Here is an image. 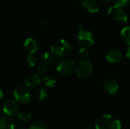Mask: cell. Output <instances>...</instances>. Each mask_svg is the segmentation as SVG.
<instances>
[{
	"label": "cell",
	"mask_w": 130,
	"mask_h": 129,
	"mask_svg": "<svg viewBox=\"0 0 130 129\" xmlns=\"http://www.w3.org/2000/svg\"><path fill=\"white\" fill-rule=\"evenodd\" d=\"M47 97H48L47 92L46 91V90H44L43 88L37 90L34 94V98L37 102L44 101L47 98Z\"/></svg>",
	"instance_id": "16"
},
{
	"label": "cell",
	"mask_w": 130,
	"mask_h": 129,
	"mask_svg": "<svg viewBox=\"0 0 130 129\" xmlns=\"http://www.w3.org/2000/svg\"><path fill=\"white\" fill-rule=\"evenodd\" d=\"M2 110L5 116H14L18 114L19 106L17 103V100L14 99L6 100L2 106Z\"/></svg>",
	"instance_id": "7"
},
{
	"label": "cell",
	"mask_w": 130,
	"mask_h": 129,
	"mask_svg": "<svg viewBox=\"0 0 130 129\" xmlns=\"http://www.w3.org/2000/svg\"><path fill=\"white\" fill-rule=\"evenodd\" d=\"M108 14L112 15L113 18L121 24H126L128 21V15L121 8L111 6L108 8Z\"/></svg>",
	"instance_id": "8"
},
{
	"label": "cell",
	"mask_w": 130,
	"mask_h": 129,
	"mask_svg": "<svg viewBox=\"0 0 130 129\" xmlns=\"http://www.w3.org/2000/svg\"><path fill=\"white\" fill-rule=\"evenodd\" d=\"M0 129H14V125L8 116H4L1 117Z\"/></svg>",
	"instance_id": "15"
},
{
	"label": "cell",
	"mask_w": 130,
	"mask_h": 129,
	"mask_svg": "<svg viewBox=\"0 0 130 129\" xmlns=\"http://www.w3.org/2000/svg\"><path fill=\"white\" fill-rule=\"evenodd\" d=\"M93 71V65L88 60L81 61L75 68V73L79 78H87Z\"/></svg>",
	"instance_id": "5"
},
{
	"label": "cell",
	"mask_w": 130,
	"mask_h": 129,
	"mask_svg": "<svg viewBox=\"0 0 130 129\" xmlns=\"http://www.w3.org/2000/svg\"><path fill=\"white\" fill-rule=\"evenodd\" d=\"M115 6L119 8L126 7L129 5L130 0H113Z\"/></svg>",
	"instance_id": "22"
},
{
	"label": "cell",
	"mask_w": 130,
	"mask_h": 129,
	"mask_svg": "<svg viewBox=\"0 0 130 129\" xmlns=\"http://www.w3.org/2000/svg\"><path fill=\"white\" fill-rule=\"evenodd\" d=\"M18 129H24L23 128H18Z\"/></svg>",
	"instance_id": "28"
},
{
	"label": "cell",
	"mask_w": 130,
	"mask_h": 129,
	"mask_svg": "<svg viewBox=\"0 0 130 129\" xmlns=\"http://www.w3.org/2000/svg\"><path fill=\"white\" fill-rule=\"evenodd\" d=\"M24 46L29 54H34L38 51L40 46L36 40H34V38L28 37L25 40L24 43Z\"/></svg>",
	"instance_id": "11"
},
{
	"label": "cell",
	"mask_w": 130,
	"mask_h": 129,
	"mask_svg": "<svg viewBox=\"0 0 130 129\" xmlns=\"http://www.w3.org/2000/svg\"><path fill=\"white\" fill-rule=\"evenodd\" d=\"M42 81H43V85L46 86V87H49V88L53 87L56 85V83L55 78L51 76V75H46V76L43 77Z\"/></svg>",
	"instance_id": "17"
},
{
	"label": "cell",
	"mask_w": 130,
	"mask_h": 129,
	"mask_svg": "<svg viewBox=\"0 0 130 129\" xmlns=\"http://www.w3.org/2000/svg\"><path fill=\"white\" fill-rule=\"evenodd\" d=\"M100 1H101V2H110V0H100Z\"/></svg>",
	"instance_id": "27"
},
{
	"label": "cell",
	"mask_w": 130,
	"mask_h": 129,
	"mask_svg": "<svg viewBox=\"0 0 130 129\" xmlns=\"http://www.w3.org/2000/svg\"><path fill=\"white\" fill-rule=\"evenodd\" d=\"M40 81H41V77H40L37 74L28 75L24 80V83L25 86L27 87H35L40 84Z\"/></svg>",
	"instance_id": "13"
},
{
	"label": "cell",
	"mask_w": 130,
	"mask_h": 129,
	"mask_svg": "<svg viewBox=\"0 0 130 129\" xmlns=\"http://www.w3.org/2000/svg\"><path fill=\"white\" fill-rule=\"evenodd\" d=\"M104 90L110 95H113L119 90V83L115 78H108L104 83Z\"/></svg>",
	"instance_id": "9"
},
{
	"label": "cell",
	"mask_w": 130,
	"mask_h": 129,
	"mask_svg": "<svg viewBox=\"0 0 130 129\" xmlns=\"http://www.w3.org/2000/svg\"><path fill=\"white\" fill-rule=\"evenodd\" d=\"M105 58L107 62L111 64H116L122 60L123 52L119 49H112L106 54Z\"/></svg>",
	"instance_id": "10"
},
{
	"label": "cell",
	"mask_w": 130,
	"mask_h": 129,
	"mask_svg": "<svg viewBox=\"0 0 130 129\" xmlns=\"http://www.w3.org/2000/svg\"><path fill=\"white\" fill-rule=\"evenodd\" d=\"M37 58L34 54H29L26 58V64L29 67H34L36 65Z\"/></svg>",
	"instance_id": "21"
},
{
	"label": "cell",
	"mask_w": 130,
	"mask_h": 129,
	"mask_svg": "<svg viewBox=\"0 0 130 129\" xmlns=\"http://www.w3.org/2000/svg\"><path fill=\"white\" fill-rule=\"evenodd\" d=\"M77 40L82 47L88 48L94 45L95 38L91 31L83 30L82 27H80L77 33Z\"/></svg>",
	"instance_id": "3"
},
{
	"label": "cell",
	"mask_w": 130,
	"mask_h": 129,
	"mask_svg": "<svg viewBox=\"0 0 130 129\" xmlns=\"http://www.w3.org/2000/svg\"><path fill=\"white\" fill-rule=\"evenodd\" d=\"M37 75H38L40 77H45L46 74L47 72V67L46 65H40L37 67Z\"/></svg>",
	"instance_id": "20"
},
{
	"label": "cell",
	"mask_w": 130,
	"mask_h": 129,
	"mask_svg": "<svg viewBox=\"0 0 130 129\" xmlns=\"http://www.w3.org/2000/svg\"><path fill=\"white\" fill-rule=\"evenodd\" d=\"M83 129H96L95 128H93V127H91V126H88V127H85V128Z\"/></svg>",
	"instance_id": "26"
},
{
	"label": "cell",
	"mask_w": 130,
	"mask_h": 129,
	"mask_svg": "<svg viewBox=\"0 0 130 129\" xmlns=\"http://www.w3.org/2000/svg\"><path fill=\"white\" fill-rule=\"evenodd\" d=\"M31 113L27 111H23L21 112L18 114V118L21 122H27L30 120L31 119Z\"/></svg>",
	"instance_id": "19"
},
{
	"label": "cell",
	"mask_w": 130,
	"mask_h": 129,
	"mask_svg": "<svg viewBox=\"0 0 130 129\" xmlns=\"http://www.w3.org/2000/svg\"><path fill=\"white\" fill-rule=\"evenodd\" d=\"M80 3L91 13H95L99 11L100 6L97 0H80Z\"/></svg>",
	"instance_id": "12"
},
{
	"label": "cell",
	"mask_w": 130,
	"mask_h": 129,
	"mask_svg": "<svg viewBox=\"0 0 130 129\" xmlns=\"http://www.w3.org/2000/svg\"><path fill=\"white\" fill-rule=\"evenodd\" d=\"M50 49L51 52L56 57H66L72 52V48L68 41L61 39L54 42Z\"/></svg>",
	"instance_id": "2"
},
{
	"label": "cell",
	"mask_w": 130,
	"mask_h": 129,
	"mask_svg": "<svg viewBox=\"0 0 130 129\" xmlns=\"http://www.w3.org/2000/svg\"><path fill=\"white\" fill-rule=\"evenodd\" d=\"M126 56L127 59H129L130 60V46H129V48L127 49V51H126Z\"/></svg>",
	"instance_id": "25"
},
{
	"label": "cell",
	"mask_w": 130,
	"mask_h": 129,
	"mask_svg": "<svg viewBox=\"0 0 130 129\" xmlns=\"http://www.w3.org/2000/svg\"><path fill=\"white\" fill-rule=\"evenodd\" d=\"M120 122L110 114H104L100 116L96 123V129H121Z\"/></svg>",
	"instance_id": "1"
},
{
	"label": "cell",
	"mask_w": 130,
	"mask_h": 129,
	"mask_svg": "<svg viewBox=\"0 0 130 129\" xmlns=\"http://www.w3.org/2000/svg\"><path fill=\"white\" fill-rule=\"evenodd\" d=\"M121 38L124 43L130 46V27H126L121 30Z\"/></svg>",
	"instance_id": "18"
},
{
	"label": "cell",
	"mask_w": 130,
	"mask_h": 129,
	"mask_svg": "<svg viewBox=\"0 0 130 129\" xmlns=\"http://www.w3.org/2000/svg\"><path fill=\"white\" fill-rule=\"evenodd\" d=\"M78 56L81 59H82V60H86L89 56V51L87 48L82 47L78 51Z\"/></svg>",
	"instance_id": "23"
},
{
	"label": "cell",
	"mask_w": 130,
	"mask_h": 129,
	"mask_svg": "<svg viewBox=\"0 0 130 129\" xmlns=\"http://www.w3.org/2000/svg\"><path fill=\"white\" fill-rule=\"evenodd\" d=\"M75 68L76 66L74 61L66 59L58 64L56 71L61 76H69L74 71V70H75Z\"/></svg>",
	"instance_id": "6"
},
{
	"label": "cell",
	"mask_w": 130,
	"mask_h": 129,
	"mask_svg": "<svg viewBox=\"0 0 130 129\" xmlns=\"http://www.w3.org/2000/svg\"><path fill=\"white\" fill-rule=\"evenodd\" d=\"M28 129H47V127L41 122H36L31 124Z\"/></svg>",
	"instance_id": "24"
},
{
	"label": "cell",
	"mask_w": 130,
	"mask_h": 129,
	"mask_svg": "<svg viewBox=\"0 0 130 129\" xmlns=\"http://www.w3.org/2000/svg\"><path fill=\"white\" fill-rule=\"evenodd\" d=\"M14 97L15 100L23 104L29 103L32 100V94L27 87L18 86L14 90Z\"/></svg>",
	"instance_id": "4"
},
{
	"label": "cell",
	"mask_w": 130,
	"mask_h": 129,
	"mask_svg": "<svg viewBox=\"0 0 130 129\" xmlns=\"http://www.w3.org/2000/svg\"><path fill=\"white\" fill-rule=\"evenodd\" d=\"M40 61L43 65H53L56 62V56L51 52H45L40 56Z\"/></svg>",
	"instance_id": "14"
}]
</instances>
